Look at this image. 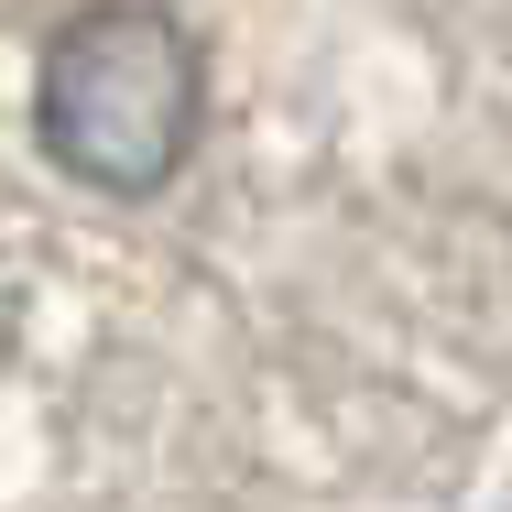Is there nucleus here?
Returning a JSON list of instances; mask_svg holds the SVG:
<instances>
[{
	"mask_svg": "<svg viewBox=\"0 0 512 512\" xmlns=\"http://www.w3.org/2000/svg\"><path fill=\"white\" fill-rule=\"evenodd\" d=\"M512 425V0H0V512H469Z\"/></svg>",
	"mask_w": 512,
	"mask_h": 512,
	"instance_id": "obj_1",
	"label": "nucleus"
}]
</instances>
